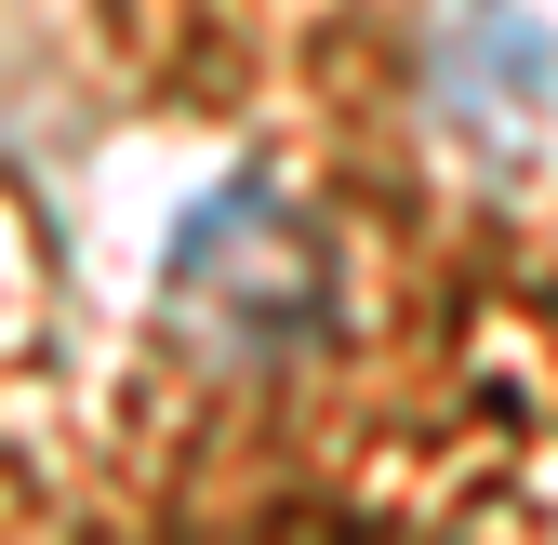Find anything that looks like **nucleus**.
Masks as SVG:
<instances>
[{"label": "nucleus", "mask_w": 558, "mask_h": 545, "mask_svg": "<svg viewBox=\"0 0 558 545\" xmlns=\"http://www.w3.org/2000/svg\"><path fill=\"white\" fill-rule=\"evenodd\" d=\"M173 306H186L199 347H227V360L306 347L319 332V240H306V214H279L266 173L214 186L186 214V240H173Z\"/></svg>", "instance_id": "nucleus-1"}, {"label": "nucleus", "mask_w": 558, "mask_h": 545, "mask_svg": "<svg viewBox=\"0 0 558 545\" xmlns=\"http://www.w3.org/2000/svg\"><path fill=\"white\" fill-rule=\"evenodd\" d=\"M439 94L478 133H532V107L558 94V40L519 14V0H452L439 14Z\"/></svg>", "instance_id": "nucleus-2"}]
</instances>
